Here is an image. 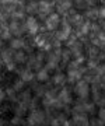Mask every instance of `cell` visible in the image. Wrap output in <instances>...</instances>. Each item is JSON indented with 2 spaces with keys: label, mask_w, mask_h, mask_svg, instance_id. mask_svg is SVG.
Here are the masks:
<instances>
[{
  "label": "cell",
  "mask_w": 105,
  "mask_h": 126,
  "mask_svg": "<svg viewBox=\"0 0 105 126\" xmlns=\"http://www.w3.org/2000/svg\"><path fill=\"white\" fill-rule=\"evenodd\" d=\"M48 112L42 111V109H34L31 113L27 116V125L28 126H42L45 125L48 121Z\"/></svg>",
  "instance_id": "cell-1"
},
{
  "label": "cell",
  "mask_w": 105,
  "mask_h": 126,
  "mask_svg": "<svg viewBox=\"0 0 105 126\" xmlns=\"http://www.w3.org/2000/svg\"><path fill=\"white\" fill-rule=\"evenodd\" d=\"M74 93L80 99H87L91 94V88H90V83L87 80H78L74 86Z\"/></svg>",
  "instance_id": "cell-2"
},
{
  "label": "cell",
  "mask_w": 105,
  "mask_h": 126,
  "mask_svg": "<svg viewBox=\"0 0 105 126\" xmlns=\"http://www.w3.org/2000/svg\"><path fill=\"white\" fill-rule=\"evenodd\" d=\"M73 98H72V94L67 88H62V90L58 93V102L55 105V109H63L66 108L69 104H72Z\"/></svg>",
  "instance_id": "cell-3"
},
{
  "label": "cell",
  "mask_w": 105,
  "mask_h": 126,
  "mask_svg": "<svg viewBox=\"0 0 105 126\" xmlns=\"http://www.w3.org/2000/svg\"><path fill=\"white\" fill-rule=\"evenodd\" d=\"M59 24H60V16L59 13H50L48 17H46L45 20V28H46V31H55L56 28L59 27Z\"/></svg>",
  "instance_id": "cell-4"
},
{
  "label": "cell",
  "mask_w": 105,
  "mask_h": 126,
  "mask_svg": "<svg viewBox=\"0 0 105 126\" xmlns=\"http://www.w3.org/2000/svg\"><path fill=\"white\" fill-rule=\"evenodd\" d=\"M53 1H49V0H41L39 1V16L41 18L46 20V14L49 16L52 13V7H53Z\"/></svg>",
  "instance_id": "cell-5"
},
{
  "label": "cell",
  "mask_w": 105,
  "mask_h": 126,
  "mask_svg": "<svg viewBox=\"0 0 105 126\" xmlns=\"http://www.w3.org/2000/svg\"><path fill=\"white\" fill-rule=\"evenodd\" d=\"M25 27H27V31H28L30 35H35L38 31H41V27H39L38 21L35 20V17H32V16H30V17L27 18V21H25Z\"/></svg>",
  "instance_id": "cell-6"
},
{
  "label": "cell",
  "mask_w": 105,
  "mask_h": 126,
  "mask_svg": "<svg viewBox=\"0 0 105 126\" xmlns=\"http://www.w3.org/2000/svg\"><path fill=\"white\" fill-rule=\"evenodd\" d=\"M87 115L88 113H73L72 122L76 126H90V118Z\"/></svg>",
  "instance_id": "cell-7"
},
{
  "label": "cell",
  "mask_w": 105,
  "mask_h": 126,
  "mask_svg": "<svg viewBox=\"0 0 105 126\" xmlns=\"http://www.w3.org/2000/svg\"><path fill=\"white\" fill-rule=\"evenodd\" d=\"M83 73H84V69L78 67V69H69L67 72V80L70 83H77L78 80H81Z\"/></svg>",
  "instance_id": "cell-8"
},
{
  "label": "cell",
  "mask_w": 105,
  "mask_h": 126,
  "mask_svg": "<svg viewBox=\"0 0 105 126\" xmlns=\"http://www.w3.org/2000/svg\"><path fill=\"white\" fill-rule=\"evenodd\" d=\"M28 109H30L28 104L23 102V101H18V102L14 105L13 112H14V115H18V116H25V115H27V112H28Z\"/></svg>",
  "instance_id": "cell-9"
},
{
  "label": "cell",
  "mask_w": 105,
  "mask_h": 126,
  "mask_svg": "<svg viewBox=\"0 0 105 126\" xmlns=\"http://www.w3.org/2000/svg\"><path fill=\"white\" fill-rule=\"evenodd\" d=\"M9 28L11 30V32H13L15 36H20L24 31H27L25 24H24V25H21V24H20V21H14V20L9 24Z\"/></svg>",
  "instance_id": "cell-10"
},
{
  "label": "cell",
  "mask_w": 105,
  "mask_h": 126,
  "mask_svg": "<svg viewBox=\"0 0 105 126\" xmlns=\"http://www.w3.org/2000/svg\"><path fill=\"white\" fill-rule=\"evenodd\" d=\"M10 48L14 50H21V49H25V41L23 38H13V39L10 41Z\"/></svg>",
  "instance_id": "cell-11"
},
{
  "label": "cell",
  "mask_w": 105,
  "mask_h": 126,
  "mask_svg": "<svg viewBox=\"0 0 105 126\" xmlns=\"http://www.w3.org/2000/svg\"><path fill=\"white\" fill-rule=\"evenodd\" d=\"M18 74H20V79H23L25 83H31L34 80V73H32V69H30V67L20 70Z\"/></svg>",
  "instance_id": "cell-12"
},
{
  "label": "cell",
  "mask_w": 105,
  "mask_h": 126,
  "mask_svg": "<svg viewBox=\"0 0 105 126\" xmlns=\"http://www.w3.org/2000/svg\"><path fill=\"white\" fill-rule=\"evenodd\" d=\"M66 81H67V76H64L63 73H56L55 76L52 77V83H53V86H58V87H62L66 84Z\"/></svg>",
  "instance_id": "cell-13"
},
{
  "label": "cell",
  "mask_w": 105,
  "mask_h": 126,
  "mask_svg": "<svg viewBox=\"0 0 105 126\" xmlns=\"http://www.w3.org/2000/svg\"><path fill=\"white\" fill-rule=\"evenodd\" d=\"M24 11L28 13L30 16H32V14H35V13H39V3H37V1H30V3L25 4Z\"/></svg>",
  "instance_id": "cell-14"
},
{
  "label": "cell",
  "mask_w": 105,
  "mask_h": 126,
  "mask_svg": "<svg viewBox=\"0 0 105 126\" xmlns=\"http://www.w3.org/2000/svg\"><path fill=\"white\" fill-rule=\"evenodd\" d=\"M69 23L72 24L73 27H80L84 21H83V16L81 14H72V16H69Z\"/></svg>",
  "instance_id": "cell-15"
},
{
  "label": "cell",
  "mask_w": 105,
  "mask_h": 126,
  "mask_svg": "<svg viewBox=\"0 0 105 126\" xmlns=\"http://www.w3.org/2000/svg\"><path fill=\"white\" fill-rule=\"evenodd\" d=\"M37 80L39 81V83H44V81H46V80H49V70H48V69H39V70H38L37 72Z\"/></svg>",
  "instance_id": "cell-16"
},
{
  "label": "cell",
  "mask_w": 105,
  "mask_h": 126,
  "mask_svg": "<svg viewBox=\"0 0 105 126\" xmlns=\"http://www.w3.org/2000/svg\"><path fill=\"white\" fill-rule=\"evenodd\" d=\"M13 59H14V62L15 63H25V60H27V55H25V52H24L23 49L21 50H14Z\"/></svg>",
  "instance_id": "cell-17"
},
{
  "label": "cell",
  "mask_w": 105,
  "mask_h": 126,
  "mask_svg": "<svg viewBox=\"0 0 105 126\" xmlns=\"http://www.w3.org/2000/svg\"><path fill=\"white\" fill-rule=\"evenodd\" d=\"M56 7H58V11L59 13H67L69 10L72 9V1L70 0H63V1L58 3Z\"/></svg>",
  "instance_id": "cell-18"
},
{
  "label": "cell",
  "mask_w": 105,
  "mask_h": 126,
  "mask_svg": "<svg viewBox=\"0 0 105 126\" xmlns=\"http://www.w3.org/2000/svg\"><path fill=\"white\" fill-rule=\"evenodd\" d=\"M91 32V23L90 21H86V23H83L80 25V32H78V35L80 36H86L87 34H90Z\"/></svg>",
  "instance_id": "cell-19"
},
{
  "label": "cell",
  "mask_w": 105,
  "mask_h": 126,
  "mask_svg": "<svg viewBox=\"0 0 105 126\" xmlns=\"http://www.w3.org/2000/svg\"><path fill=\"white\" fill-rule=\"evenodd\" d=\"M10 123L11 126H21V125H27V119L24 121V116H18V115H14L11 119H10Z\"/></svg>",
  "instance_id": "cell-20"
},
{
  "label": "cell",
  "mask_w": 105,
  "mask_h": 126,
  "mask_svg": "<svg viewBox=\"0 0 105 126\" xmlns=\"http://www.w3.org/2000/svg\"><path fill=\"white\" fill-rule=\"evenodd\" d=\"M18 99L20 101H23V102L28 104L30 105V102L32 101V95H31V91H21L18 94Z\"/></svg>",
  "instance_id": "cell-21"
},
{
  "label": "cell",
  "mask_w": 105,
  "mask_h": 126,
  "mask_svg": "<svg viewBox=\"0 0 105 126\" xmlns=\"http://www.w3.org/2000/svg\"><path fill=\"white\" fill-rule=\"evenodd\" d=\"M24 84H25V81L18 77V79H15V80L13 81V88L17 91V93H21V91L24 90Z\"/></svg>",
  "instance_id": "cell-22"
},
{
  "label": "cell",
  "mask_w": 105,
  "mask_h": 126,
  "mask_svg": "<svg viewBox=\"0 0 105 126\" xmlns=\"http://www.w3.org/2000/svg\"><path fill=\"white\" fill-rule=\"evenodd\" d=\"M11 60H14V59H13V55L10 53L9 50L6 49V48H3V50H1V62H3V64L11 62Z\"/></svg>",
  "instance_id": "cell-23"
},
{
  "label": "cell",
  "mask_w": 105,
  "mask_h": 126,
  "mask_svg": "<svg viewBox=\"0 0 105 126\" xmlns=\"http://www.w3.org/2000/svg\"><path fill=\"white\" fill-rule=\"evenodd\" d=\"M10 17H11V20H14V21H21L24 18V11L23 10H14L13 13L10 14Z\"/></svg>",
  "instance_id": "cell-24"
},
{
  "label": "cell",
  "mask_w": 105,
  "mask_h": 126,
  "mask_svg": "<svg viewBox=\"0 0 105 126\" xmlns=\"http://www.w3.org/2000/svg\"><path fill=\"white\" fill-rule=\"evenodd\" d=\"M86 17H87V20H95V18H98V17H100L98 10H95V9L87 10V11H86Z\"/></svg>",
  "instance_id": "cell-25"
},
{
  "label": "cell",
  "mask_w": 105,
  "mask_h": 126,
  "mask_svg": "<svg viewBox=\"0 0 105 126\" xmlns=\"http://www.w3.org/2000/svg\"><path fill=\"white\" fill-rule=\"evenodd\" d=\"M90 126H105V122L101 121L98 116L90 118Z\"/></svg>",
  "instance_id": "cell-26"
},
{
  "label": "cell",
  "mask_w": 105,
  "mask_h": 126,
  "mask_svg": "<svg viewBox=\"0 0 105 126\" xmlns=\"http://www.w3.org/2000/svg\"><path fill=\"white\" fill-rule=\"evenodd\" d=\"M98 53H100L98 46H91V48L88 49V56H90V58H98Z\"/></svg>",
  "instance_id": "cell-27"
},
{
  "label": "cell",
  "mask_w": 105,
  "mask_h": 126,
  "mask_svg": "<svg viewBox=\"0 0 105 126\" xmlns=\"http://www.w3.org/2000/svg\"><path fill=\"white\" fill-rule=\"evenodd\" d=\"M15 64H17V63L14 62V60H11V62H9V63H6V64H4L6 70H7V72H13L14 69H15Z\"/></svg>",
  "instance_id": "cell-28"
},
{
  "label": "cell",
  "mask_w": 105,
  "mask_h": 126,
  "mask_svg": "<svg viewBox=\"0 0 105 126\" xmlns=\"http://www.w3.org/2000/svg\"><path fill=\"white\" fill-rule=\"evenodd\" d=\"M98 118H100L101 121L105 122V107H101L100 111H98Z\"/></svg>",
  "instance_id": "cell-29"
},
{
  "label": "cell",
  "mask_w": 105,
  "mask_h": 126,
  "mask_svg": "<svg viewBox=\"0 0 105 126\" xmlns=\"http://www.w3.org/2000/svg\"><path fill=\"white\" fill-rule=\"evenodd\" d=\"M98 14H100V18H104V20H105V6L98 10Z\"/></svg>",
  "instance_id": "cell-30"
}]
</instances>
